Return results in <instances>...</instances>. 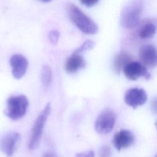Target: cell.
<instances>
[{
    "mask_svg": "<svg viewBox=\"0 0 157 157\" xmlns=\"http://www.w3.org/2000/svg\"><path fill=\"white\" fill-rule=\"evenodd\" d=\"M147 100V93L142 88H133L129 89L124 94L126 104L134 109L144 104Z\"/></svg>",
    "mask_w": 157,
    "mask_h": 157,
    "instance_id": "obj_8",
    "label": "cell"
},
{
    "mask_svg": "<svg viewBox=\"0 0 157 157\" xmlns=\"http://www.w3.org/2000/svg\"><path fill=\"white\" fill-rule=\"evenodd\" d=\"M134 139V135L131 131L121 129L115 134L112 142L115 148L120 151L132 145Z\"/></svg>",
    "mask_w": 157,
    "mask_h": 157,
    "instance_id": "obj_11",
    "label": "cell"
},
{
    "mask_svg": "<svg viewBox=\"0 0 157 157\" xmlns=\"http://www.w3.org/2000/svg\"><path fill=\"white\" fill-rule=\"evenodd\" d=\"M42 157H57V156L52 152H45L44 153Z\"/></svg>",
    "mask_w": 157,
    "mask_h": 157,
    "instance_id": "obj_22",
    "label": "cell"
},
{
    "mask_svg": "<svg viewBox=\"0 0 157 157\" xmlns=\"http://www.w3.org/2000/svg\"><path fill=\"white\" fill-rule=\"evenodd\" d=\"M28 106L29 101L25 95L11 96L7 99L4 113L10 119L18 120L26 114Z\"/></svg>",
    "mask_w": 157,
    "mask_h": 157,
    "instance_id": "obj_3",
    "label": "cell"
},
{
    "mask_svg": "<svg viewBox=\"0 0 157 157\" xmlns=\"http://www.w3.org/2000/svg\"><path fill=\"white\" fill-rule=\"evenodd\" d=\"M131 55L126 52H120L117 53L113 59V69L117 73L120 74L124 66L132 61Z\"/></svg>",
    "mask_w": 157,
    "mask_h": 157,
    "instance_id": "obj_13",
    "label": "cell"
},
{
    "mask_svg": "<svg viewBox=\"0 0 157 157\" xmlns=\"http://www.w3.org/2000/svg\"><path fill=\"white\" fill-rule=\"evenodd\" d=\"M49 39L50 42L53 44H56L59 39V33L58 30H52L50 31L49 35H48Z\"/></svg>",
    "mask_w": 157,
    "mask_h": 157,
    "instance_id": "obj_17",
    "label": "cell"
},
{
    "mask_svg": "<svg viewBox=\"0 0 157 157\" xmlns=\"http://www.w3.org/2000/svg\"><path fill=\"white\" fill-rule=\"evenodd\" d=\"M9 62L13 77L16 79L23 77L28 69V61L27 59L21 54H15L10 57Z\"/></svg>",
    "mask_w": 157,
    "mask_h": 157,
    "instance_id": "obj_10",
    "label": "cell"
},
{
    "mask_svg": "<svg viewBox=\"0 0 157 157\" xmlns=\"http://www.w3.org/2000/svg\"><path fill=\"white\" fill-rule=\"evenodd\" d=\"M116 120L114 111L110 109H105L97 117L94 128L96 132L101 134L109 133L113 129Z\"/></svg>",
    "mask_w": 157,
    "mask_h": 157,
    "instance_id": "obj_5",
    "label": "cell"
},
{
    "mask_svg": "<svg viewBox=\"0 0 157 157\" xmlns=\"http://www.w3.org/2000/svg\"><path fill=\"white\" fill-rule=\"evenodd\" d=\"M20 140V134L17 132H9L0 140V150L6 156L12 157L16 151Z\"/></svg>",
    "mask_w": 157,
    "mask_h": 157,
    "instance_id": "obj_7",
    "label": "cell"
},
{
    "mask_svg": "<svg viewBox=\"0 0 157 157\" xmlns=\"http://www.w3.org/2000/svg\"><path fill=\"white\" fill-rule=\"evenodd\" d=\"M80 1L83 5L90 7L96 5L99 2V0H80Z\"/></svg>",
    "mask_w": 157,
    "mask_h": 157,
    "instance_id": "obj_20",
    "label": "cell"
},
{
    "mask_svg": "<svg viewBox=\"0 0 157 157\" xmlns=\"http://www.w3.org/2000/svg\"><path fill=\"white\" fill-rule=\"evenodd\" d=\"M156 126H157V124H156Z\"/></svg>",
    "mask_w": 157,
    "mask_h": 157,
    "instance_id": "obj_25",
    "label": "cell"
},
{
    "mask_svg": "<svg viewBox=\"0 0 157 157\" xmlns=\"http://www.w3.org/2000/svg\"><path fill=\"white\" fill-rule=\"evenodd\" d=\"M155 157H157V155H156V156H155Z\"/></svg>",
    "mask_w": 157,
    "mask_h": 157,
    "instance_id": "obj_24",
    "label": "cell"
},
{
    "mask_svg": "<svg viewBox=\"0 0 157 157\" xmlns=\"http://www.w3.org/2000/svg\"><path fill=\"white\" fill-rule=\"evenodd\" d=\"M86 66V62L80 53L73 52L66 61L64 68L67 73L72 74Z\"/></svg>",
    "mask_w": 157,
    "mask_h": 157,
    "instance_id": "obj_12",
    "label": "cell"
},
{
    "mask_svg": "<svg viewBox=\"0 0 157 157\" xmlns=\"http://www.w3.org/2000/svg\"><path fill=\"white\" fill-rule=\"evenodd\" d=\"M94 45L95 43L93 41L91 40H87L79 48L76 49L74 52L80 54L85 51L92 49L94 47Z\"/></svg>",
    "mask_w": 157,
    "mask_h": 157,
    "instance_id": "obj_16",
    "label": "cell"
},
{
    "mask_svg": "<svg viewBox=\"0 0 157 157\" xmlns=\"http://www.w3.org/2000/svg\"><path fill=\"white\" fill-rule=\"evenodd\" d=\"M123 71L126 77L131 80H136L141 77L148 80L151 76L147 68L138 61L129 62L124 66Z\"/></svg>",
    "mask_w": 157,
    "mask_h": 157,
    "instance_id": "obj_6",
    "label": "cell"
},
{
    "mask_svg": "<svg viewBox=\"0 0 157 157\" xmlns=\"http://www.w3.org/2000/svg\"><path fill=\"white\" fill-rule=\"evenodd\" d=\"M39 1H42V2H49V1H50L51 0H39Z\"/></svg>",
    "mask_w": 157,
    "mask_h": 157,
    "instance_id": "obj_23",
    "label": "cell"
},
{
    "mask_svg": "<svg viewBox=\"0 0 157 157\" xmlns=\"http://www.w3.org/2000/svg\"><path fill=\"white\" fill-rule=\"evenodd\" d=\"M140 63L147 68H152L157 65V49L152 44L143 45L139 50Z\"/></svg>",
    "mask_w": 157,
    "mask_h": 157,
    "instance_id": "obj_9",
    "label": "cell"
},
{
    "mask_svg": "<svg viewBox=\"0 0 157 157\" xmlns=\"http://www.w3.org/2000/svg\"><path fill=\"white\" fill-rule=\"evenodd\" d=\"M67 13L72 23L83 33L94 34L98 31L96 23L74 4L68 5Z\"/></svg>",
    "mask_w": 157,
    "mask_h": 157,
    "instance_id": "obj_1",
    "label": "cell"
},
{
    "mask_svg": "<svg viewBox=\"0 0 157 157\" xmlns=\"http://www.w3.org/2000/svg\"><path fill=\"white\" fill-rule=\"evenodd\" d=\"M143 9L142 0H131L121 12L120 23L127 29L136 27L139 23Z\"/></svg>",
    "mask_w": 157,
    "mask_h": 157,
    "instance_id": "obj_2",
    "label": "cell"
},
{
    "mask_svg": "<svg viewBox=\"0 0 157 157\" xmlns=\"http://www.w3.org/2000/svg\"><path fill=\"white\" fill-rule=\"evenodd\" d=\"M75 157H95V155L93 150H87L83 152L77 153Z\"/></svg>",
    "mask_w": 157,
    "mask_h": 157,
    "instance_id": "obj_19",
    "label": "cell"
},
{
    "mask_svg": "<svg viewBox=\"0 0 157 157\" xmlns=\"http://www.w3.org/2000/svg\"><path fill=\"white\" fill-rule=\"evenodd\" d=\"M99 157H110L111 149L109 146L105 145L102 147L99 151Z\"/></svg>",
    "mask_w": 157,
    "mask_h": 157,
    "instance_id": "obj_18",
    "label": "cell"
},
{
    "mask_svg": "<svg viewBox=\"0 0 157 157\" xmlns=\"http://www.w3.org/2000/svg\"><path fill=\"white\" fill-rule=\"evenodd\" d=\"M50 112L51 105L50 103H48L36 119L28 142V148L29 150H33L38 146L43 133L45 124L49 117Z\"/></svg>",
    "mask_w": 157,
    "mask_h": 157,
    "instance_id": "obj_4",
    "label": "cell"
},
{
    "mask_svg": "<svg viewBox=\"0 0 157 157\" xmlns=\"http://www.w3.org/2000/svg\"><path fill=\"white\" fill-rule=\"evenodd\" d=\"M151 109L152 110L157 113V97L155 98L153 101L151 102Z\"/></svg>",
    "mask_w": 157,
    "mask_h": 157,
    "instance_id": "obj_21",
    "label": "cell"
},
{
    "mask_svg": "<svg viewBox=\"0 0 157 157\" xmlns=\"http://www.w3.org/2000/svg\"><path fill=\"white\" fill-rule=\"evenodd\" d=\"M156 31V26L151 23H147L140 28L138 35L141 39H148L152 37Z\"/></svg>",
    "mask_w": 157,
    "mask_h": 157,
    "instance_id": "obj_14",
    "label": "cell"
},
{
    "mask_svg": "<svg viewBox=\"0 0 157 157\" xmlns=\"http://www.w3.org/2000/svg\"><path fill=\"white\" fill-rule=\"evenodd\" d=\"M52 80V71L48 65H45L42 67L41 71V82L43 88L47 90L50 85Z\"/></svg>",
    "mask_w": 157,
    "mask_h": 157,
    "instance_id": "obj_15",
    "label": "cell"
}]
</instances>
